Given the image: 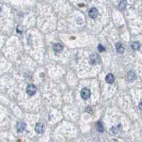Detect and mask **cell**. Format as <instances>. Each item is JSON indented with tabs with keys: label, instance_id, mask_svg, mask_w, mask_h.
Here are the masks:
<instances>
[{
	"label": "cell",
	"instance_id": "obj_1",
	"mask_svg": "<svg viewBox=\"0 0 142 142\" xmlns=\"http://www.w3.org/2000/svg\"><path fill=\"white\" fill-rule=\"evenodd\" d=\"M37 91V88L34 85H32V84H30L27 87H26V92L30 96H32V95H34L36 94Z\"/></svg>",
	"mask_w": 142,
	"mask_h": 142
},
{
	"label": "cell",
	"instance_id": "obj_2",
	"mask_svg": "<svg viewBox=\"0 0 142 142\" xmlns=\"http://www.w3.org/2000/svg\"><path fill=\"white\" fill-rule=\"evenodd\" d=\"M81 97L84 99H88L90 97V91L88 88H83L81 90Z\"/></svg>",
	"mask_w": 142,
	"mask_h": 142
},
{
	"label": "cell",
	"instance_id": "obj_3",
	"mask_svg": "<svg viewBox=\"0 0 142 142\" xmlns=\"http://www.w3.org/2000/svg\"><path fill=\"white\" fill-rule=\"evenodd\" d=\"M35 131L38 134H43L44 132V124L43 123H37L35 126Z\"/></svg>",
	"mask_w": 142,
	"mask_h": 142
},
{
	"label": "cell",
	"instance_id": "obj_4",
	"mask_svg": "<svg viewBox=\"0 0 142 142\" xmlns=\"http://www.w3.org/2000/svg\"><path fill=\"white\" fill-rule=\"evenodd\" d=\"M88 14H89V16L92 19H95L97 16H98V10L93 7L92 9H90V11L88 12Z\"/></svg>",
	"mask_w": 142,
	"mask_h": 142
},
{
	"label": "cell",
	"instance_id": "obj_5",
	"mask_svg": "<svg viewBox=\"0 0 142 142\" xmlns=\"http://www.w3.org/2000/svg\"><path fill=\"white\" fill-rule=\"evenodd\" d=\"M26 124L24 122H22V121L17 122L16 127V131H17V132H19V133L22 132V131L26 129Z\"/></svg>",
	"mask_w": 142,
	"mask_h": 142
},
{
	"label": "cell",
	"instance_id": "obj_6",
	"mask_svg": "<svg viewBox=\"0 0 142 142\" xmlns=\"http://www.w3.org/2000/svg\"><path fill=\"white\" fill-rule=\"evenodd\" d=\"M63 47L60 44H55L53 45V49L55 53H60L62 51Z\"/></svg>",
	"mask_w": 142,
	"mask_h": 142
},
{
	"label": "cell",
	"instance_id": "obj_7",
	"mask_svg": "<svg viewBox=\"0 0 142 142\" xmlns=\"http://www.w3.org/2000/svg\"><path fill=\"white\" fill-rule=\"evenodd\" d=\"M90 62L92 64H97L99 62V58L97 55L95 54L91 56V59H90Z\"/></svg>",
	"mask_w": 142,
	"mask_h": 142
},
{
	"label": "cell",
	"instance_id": "obj_8",
	"mask_svg": "<svg viewBox=\"0 0 142 142\" xmlns=\"http://www.w3.org/2000/svg\"><path fill=\"white\" fill-rule=\"evenodd\" d=\"M105 80H106V82H107V83L112 84V83H113L114 81V75H113L112 74L109 73V74H108V75L106 76V77H105Z\"/></svg>",
	"mask_w": 142,
	"mask_h": 142
},
{
	"label": "cell",
	"instance_id": "obj_9",
	"mask_svg": "<svg viewBox=\"0 0 142 142\" xmlns=\"http://www.w3.org/2000/svg\"><path fill=\"white\" fill-rule=\"evenodd\" d=\"M116 49H117V51L119 52V53H124V48L122 46V45L120 43H117V45H116Z\"/></svg>",
	"mask_w": 142,
	"mask_h": 142
},
{
	"label": "cell",
	"instance_id": "obj_10",
	"mask_svg": "<svg viewBox=\"0 0 142 142\" xmlns=\"http://www.w3.org/2000/svg\"><path fill=\"white\" fill-rule=\"evenodd\" d=\"M96 129L99 132H103L104 131V128H103V126H102V124L101 123V121H97V124H96Z\"/></svg>",
	"mask_w": 142,
	"mask_h": 142
},
{
	"label": "cell",
	"instance_id": "obj_11",
	"mask_svg": "<svg viewBox=\"0 0 142 142\" xmlns=\"http://www.w3.org/2000/svg\"><path fill=\"white\" fill-rule=\"evenodd\" d=\"M120 127H121V124H117V125H116V126L112 127V128L111 131H112V132L113 134H117L118 131H120Z\"/></svg>",
	"mask_w": 142,
	"mask_h": 142
},
{
	"label": "cell",
	"instance_id": "obj_12",
	"mask_svg": "<svg viewBox=\"0 0 142 142\" xmlns=\"http://www.w3.org/2000/svg\"><path fill=\"white\" fill-rule=\"evenodd\" d=\"M131 48H132L134 50H135V51L139 50V49L140 48V44H139V42H138V41L134 42L133 44H131Z\"/></svg>",
	"mask_w": 142,
	"mask_h": 142
},
{
	"label": "cell",
	"instance_id": "obj_13",
	"mask_svg": "<svg viewBox=\"0 0 142 142\" xmlns=\"http://www.w3.org/2000/svg\"><path fill=\"white\" fill-rule=\"evenodd\" d=\"M127 76H128V78H129V80H134V79L136 77V75H135V73H134L133 71H129V72L128 73Z\"/></svg>",
	"mask_w": 142,
	"mask_h": 142
},
{
	"label": "cell",
	"instance_id": "obj_14",
	"mask_svg": "<svg viewBox=\"0 0 142 142\" xmlns=\"http://www.w3.org/2000/svg\"><path fill=\"white\" fill-rule=\"evenodd\" d=\"M126 4H127V2H126V1H121L120 3V4H119V8H120V9H124V8H125V7H126Z\"/></svg>",
	"mask_w": 142,
	"mask_h": 142
},
{
	"label": "cell",
	"instance_id": "obj_15",
	"mask_svg": "<svg viewBox=\"0 0 142 142\" xmlns=\"http://www.w3.org/2000/svg\"><path fill=\"white\" fill-rule=\"evenodd\" d=\"M97 49L99 52H103L105 51V48L104 47V45H101V44H99L98 46H97Z\"/></svg>",
	"mask_w": 142,
	"mask_h": 142
},
{
	"label": "cell",
	"instance_id": "obj_16",
	"mask_svg": "<svg viewBox=\"0 0 142 142\" xmlns=\"http://www.w3.org/2000/svg\"><path fill=\"white\" fill-rule=\"evenodd\" d=\"M139 109H142V103H140V105H139Z\"/></svg>",
	"mask_w": 142,
	"mask_h": 142
},
{
	"label": "cell",
	"instance_id": "obj_17",
	"mask_svg": "<svg viewBox=\"0 0 142 142\" xmlns=\"http://www.w3.org/2000/svg\"><path fill=\"white\" fill-rule=\"evenodd\" d=\"M0 11H1V9H0Z\"/></svg>",
	"mask_w": 142,
	"mask_h": 142
}]
</instances>
